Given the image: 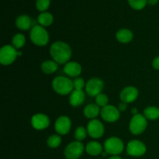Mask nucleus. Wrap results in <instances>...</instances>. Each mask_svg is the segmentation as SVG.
<instances>
[{"mask_svg": "<svg viewBox=\"0 0 159 159\" xmlns=\"http://www.w3.org/2000/svg\"><path fill=\"white\" fill-rule=\"evenodd\" d=\"M57 68H58V64L54 61L47 60L41 64V70L44 74H53L57 71Z\"/></svg>", "mask_w": 159, "mask_h": 159, "instance_id": "nucleus-21", "label": "nucleus"}, {"mask_svg": "<svg viewBox=\"0 0 159 159\" xmlns=\"http://www.w3.org/2000/svg\"><path fill=\"white\" fill-rule=\"evenodd\" d=\"M144 116L147 120H155L159 118V108L155 107H148L144 110Z\"/></svg>", "mask_w": 159, "mask_h": 159, "instance_id": "nucleus-23", "label": "nucleus"}, {"mask_svg": "<svg viewBox=\"0 0 159 159\" xmlns=\"http://www.w3.org/2000/svg\"><path fill=\"white\" fill-rule=\"evenodd\" d=\"M152 66L155 69L159 70V56L154 59L153 61H152Z\"/></svg>", "mask_w": 159, "mask_h": 159, "instance_id": "nucleus-31", "label": "nucleus"}, {"mask_svg": "<svg viewBox=\"0 0 159 159\" xmlns=\"http://www.w3.org/2000/svg\"><path fill=\"white\" fill-rule=\"evenodd\" d=\"M104 86V82L99 78H92L85 85V93L91 97L100 94Z\"/></svg>", "mask_w": 159, "mask_h": 159, "instance_id": "nucleus-9", "label": "nucleus"}, {"mask_svg": "<svg viewBox=\"0 0 159 159\" xmlns=\"http://www.w3.org/2000/svg\"><path fill=\"white\" fill-rule=\"evenodd\" d=\"M31 125L37 130H44L50 125V119L43 113H37L31 118Z\"/></svg>", "mask_w": 159, "mask_h": 159, "instance_id": "nucleus-13", "label": "nucleus"}, {"mask_svg": "<svg viewBox=\"0 0 159 159\" xmlns=\"http://www.w3.org/2000/svg\"><path fill=\"white\" fill-rule=\"evenodd\" d=\"M12 46L16 49H20L23 48L26 43V37L22 34H16L12 37Z\"/></svg>", "mask_w": 159, "mask_h": 159, "instance_id": "nucleus-24", "label": "nucleus"}, {"mask_svg": "<svg viewBox=\"0 0 159 159\" xmlns=\"http://www.w3.org/2000/svg\"><path fill=\"white\" fill-rule=\"evenodd\" d=\"M124 144L122 140L116 137H112L106 140L104 143V150L107 154L118 155L124 152Z\"/></svg>", "mask_w": 159, "mask_h": 159, "instance_id": "nucleus-5", "label": "nucleus"}, {"mask_svg": "<svg viewBox=\"0 0 159 159\" xmlns=\"http://www.w3.org/2000/svg\"><path fill=\"white\" fill-rule=\"evenodd\" d=\"M50 54L58 65L68 63L71 57V49L68 43L63 41H56L50 48Z\"/></svg>", "mask_w": 159, "mask_h": 159, "instance_id": "nucleus-1", "label": "nucleus"}, {"mask_svg": "<svg viewBox=\"0 0 159 159\" xmlns=\"http://www.w3.org/2000/svg\"><path fill=\"white\" fill-rule=\"evenodd\" d=\"M37 21L42 26H48L52 24L54 21V17L52 14L48 12H43L37 17Z\"/></svg>", "mask_w": 159, "mask_h": 159, "instance_id": "nucleus-22", "label": "nucleus"}, {"mask_svg": "<svg viewBox=\"0 0 159 159\" xmlns=\"http://www.w3.org/2000/svg\"><path fill=\"white\" fill-rule=\"evenodd\" d=\"M147 148L142 141L139 140H132L129 141L127 146V155L132 157H141L146 153Z\"/></svg>", "mask_w": 159, "mask_h": 159, "instance_id": "nucleus-8", "label": "nucleus"}, {"mask_svg": "<svg viewBox=\"0 0 159 159\" xmlns=\"http://www.w3.org/2000/svg\"><path fill=\"white\" fill-rule=\"evenodd\" d=\"M73 85L75 90H82V89L85 86V81L82 78H76L73 81Z\"/></svg>", "mask_w": 159, "mask_h": 159, "instance_id": "nucleus-30", "label": "nucleus"}, {"mask_svg": "<svg viewBox=\"0 0 159 159\" xmlns=\"http://www.w3.org/2000/svg\"><path fill=\"white\" fill-rule=\"evenodd\" d=\"M85 99V93L83 90L74 89L69 96V102L72 107H77L82 105Z\"/></svg>", "mask_w": 159, "mask_h": 159, "instance_id": "nucleus-16", "label": "nucleus"}, {"mask_svg": "<svg viewBox=\"0 0 159 159\" xmlns=\"http://www.w3.org/2000/svg\"><path fill=\"white\" fill-rule=\"evenodd\" d=\"M138 96V90L134 86H127L121 91L120 97L122 102L130 103L136 100Z\"/></svg>", "mask_w": 159, "mask_h": 159, "instance_id": "nucleus-14", "label": "nucleus"}, {"mask_svg": "<svg viewBox=\"0 0 159 159\" xmlns=\"http://www.w3.org/2000/svg\"><path fill=\"white\" fill-rule=\"evenodd\" d=\"M109 99L107 95L103 93H100L96 96V104H97L99 107H104L108 105Z\"/></svg>", "mask_w": 159, "mask_h": 159, "instance_id": "nucleus-28", "label": "nucleus"}, {"mask_svg": "<svg viewBox=\"0 0 159 159\" xmlns=\"http://www.w3.org/2000/svg\"><path fill=\"white\" fill-rule=\"evenodd\" d=\"M61 143V138L57 134L51 135L48 138V141H47L48 147H50L51 148H56L59 147Z\"/></svg>", "mask_w": 159, "mask_h": 159, "instance_id": "nucleus-25", "label": "nucleus"}, {"mask_svg": "<svg viewBox=\"0 0 159 159\" xmlns=\"http://www.w3.org/2000/svg\"><path fill=\"white\" fill-rule=\"evenodd\" d=\"M148 126V120L145 116L142 114L138 113L134 115L129 124L130 131L133 134L138 135L142 134L146 130Z\"/></svg>", "mask_w": 159, "mask_h": 159, "instance_id": "nucleus-4", "label": "nucleus"}, {"mask_svg": "<svg viewBox=\"0 0 159 159\" xmlns=\"http://www.w3.org/2000/svg\"><path fill=\"white\" fill-rule=\"evenodd\" d=\"M18 56V51L12 45H5L0 50V62L3 65L13 63Z\"/></svg>", "mask_w": 159, "mask_h": 159, "instance_id": "nucleus-6", "label": "nucleus"}, {"mask_svg": "<svg viewBox=\"0 0 159 159\" xmlns=\"http://www.w3.org/2000/svg\"><path fill=\"white\" fill-rule=\"evenodd\" d=\"M108 159H122V158H121L119 155H113V156H111Z\"/></svg>", "mask_w": 159, "mask_h": 159, "instance_id": "nucleus-34", "label": "nucleus"}, {"mask_svg": "<svg viewBox=\"0 0 159 159\" xmlns=\"http://www.w3.org/2000/svg\"><path fill=\"white\" fill-rule=\"evenodd\" d=\"M83 144L81 141H72L65 149V156L68 159H78L82 156L84 152Z\"/></svg>", "mask_w": 159, "mask_h": 159, "instance_id": "nucleus-7", "label": "nucleus"}, {"mask_svg": "<svg viewBox=\"0 0 159 159\" xmlns=\"http://www.w3.org/2000/svg\"><path fill=\"white\" fill-rule=\"evenodd\" d=\"M131 111H132V113H133L134 115L138 114V109H137V108H133L131 110Z\"/></svg>", "mask_w": 159, "mask_h": 159, "instance_id": "nucleus-35", "label": "nucleus"}, {"mask_svg": "<svg viewBox=\"0 0 159 159\" xmlns=\"http://www.w3.org/2000/svg\"><path fill=\"white\" fill-rule=\"evenodd\" d=\"M51 3V0H37L36 7L40 12H45L48 9Z\"/></svg>", "mask_w": 159, "mask_h": 159, "instance_id": "nucleus-29", "label": "nucleus"}, {"mask_svg": "<svg viewBox=\"0 0 159 159\" xmlns=\"http://www.w3.org/2000/svg\"><path fill=\"white\" fill-rule=\"evenodd\" d=\"M127 103H126V102H120V103L119 104V107H118V109H119L120 112H124L126 110H127Z\"/></svg>", "mask_w": 159, "mask_h": 159, "instance_id": "nucleus-32", "label": "nucleus"}, {"mask_svg": "<svg viewBox=\"0 0 159 159\" xmlns=\"http://www.w3.org/2000/svg\"><path fill=\"white\" fill-rule=\"evenodd\" d=\"M71 127V121L67 116H61L54 123V129L60 135H65L70 131Z\"/></svg>", "mask_w": 159, "mask_h": 159, "instance_id": "nucleus-12", "label": "nucleus"}, {"mask_svg": "<svg viewBox=\"0 0 159 159\" xmlns=\"http://www.w3.org/2000/svg\"><path fill=\"white\" fill-rule=\"evenodd\" d=\"M64 71L70 77H78L82 73V66L75 61H69L64 66Z\"/></svg>", "mask_w": 159, "mask_h": 159, "instance_id": "nucleus-15", "label": "nucleus"}, {"mask_svg": "<svg viewBox=\"0 0 159 159\" xmlns=\"http://www.w3.org/2000/svg\"><path fill=\"white\" fill-rule=\"evenodd\" d=\"M128 2L133 9L141 10L145 7L146 4L148 3V0H128Z\"/></svg>", "mask_w": 159, "mask_h": 159, "instance_id": "nucleus-26", "label": "nucleus"}, {"mask_svg": "<svg viewBox=\"0 0 159 159\" xmlns=\"http://www.w3.org/2000/svg\"><path fill=\"white\" fill-rule=\"evenodd\" d=\"M16 26L22 30H28L32 26V20L27 15L20 16L16 20Z\"/></svg>", "mask_w": 159, "mask_h": 159, "instance_id": "nucleus-17", "label": "nucleus"}, {"mask_svg": "<svg viewBox=\"0 0 159 159\" xmlns=\"http://www.w3.org/2000/svg\"><path fill=\"white\" fill-rule=\"evenodd\" d=\"M101 116L105 121L109 123H113L120 119L119 109L113 105H107L101 109Z\"/></svg>", "mask_w": 159, "mask_h": 159, "instance_id": "nucleus-10", "label": "nucleus"}, {"mask_svg": "<svg viewBox=\"0 0 159 159\" xmlns=\"http://www.w3.org/2000/svg\"><path fill=\"white\" fill-rule=\"evenodd\" d=\"M85 151L91 156H97L102 152V147L98 141H90L87 144Z\"/></svg>", "mask_w": 159, "mask_h": 159, "instance_id": "nucleus-18", "label": "nucleus"}, {"mask_svg": "<svg viewBox=\"0 0 159 159\" xmlns=\"http://www.w3.org/2000/svg\"><path fill=\"white\" fill-rule=\"evenodd\" d=\"M53 89L59 95L66 96L74 89L73 81L65 76H57L52 82Z\"/></svg>", "mask_w": 159, "mask_h": 159, "instance_id": "nucleus-2", "label": "nucleus"}, {"mask_svg": "<svg viewBox=\"0 0 159 159\" xmlns=\"http://www.w3.org/2000/svg\"><path fill=\"white\" fill-rule=\"evenodd\" d=\"M87 130L85 127H79L78 128H76L75 131V138L76 139V141H82L86 138L87 135Z\"/></svg>", "mask_w": 159, "mask_h": 159, "instance_id": "nucleus-27", "label": "nucleus"}, {"mask_svg": "<svg viewBox=\"0 0 159 159\" xmlns=\"http://www.w3.org/2000/svg\"><path fill=\"white\" fill-rule=\"evenodd\" d=\"M101 110L97 104L91 103L87 105L84 109V115L89 119H95L100 113Z\"/></svg>", "mask_w": 159, "mask_h": 159, "instance_id": "nucleus-20", "label": "nucleus"}, {"mask_svg": "<svg viewBox=\"0 0 159 159\" xmlns=\"http://www.w3.org/2000/svg\"><path fill=\"white\" fill-rule=\"evenodd\" d=\"M158 0H148V3L152 5V6H155V5L158 3Z\"/></svg>", "mask_w": 159, "mask_h": 159, "instance_id": "nucleus-33", "label": "nucleus"}, {"mask_svg": "<svg viewBox=\"0 0 159 159\" xmlns=\"http://www.w3.org/2000/svg\"><path fill=\"white\" fill-rule=\"evenodd\" d=\"M133 33L128 29H121L116 34V38L119 42L122 43H127L133 39Z\"/></svg>", "mask_w": 159, "mask_h": 159, "instance_id": "nucleus-19", "label": "nucleus"}, {"mask_svg": "<svg viewBox=\"0 0 159 159\" xmlns=\"http://www.w3.org/2000/svg\"><path fill=\"white\" fill-rule=\"evenodd\" d=\"M104 131H105V129H104L103 124L99 120H91L87 125L88 134L93 138L97 139V138H101L104 134Z\"/></svg>", "mask_w": 159, "mask_h": 159, "instance_id": "nucleus-11", "label": "nucleus"}, {"mask_svg": "<svg viewBox=\"0 0 159 159\" xmlns=\"http://www.w3.org/2000/svg\"><path fill=\"white\" fill-rule=\"evenodd\" d=\"M31 41L37 46H45L49 41V34L44 27L40 25H34L30 33Z\"/></svg>", "mask_w": 159, "mask_h": 159, "instance_id": "nucleus-3", "label": "nucleus"}]
</instances>
